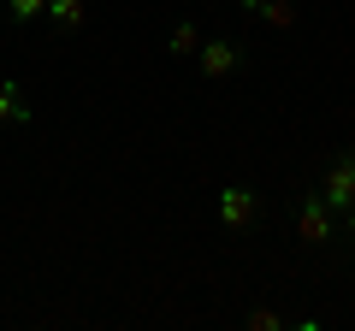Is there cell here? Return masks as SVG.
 I'll use <instances>...</instances> for the list:
<instances>
[{
	"label": "cell",
	"instance_id": "1",
	"mask_svg": "<svg viewBox=\"0 0 355 331\" xmlns=\"http://www.w3.org/2000/svg\"><path fill=\"white\" fill-rule=\"evenodd\" d=\"M320 195H326V207L338 213L343 237H355V148H338L326 160V172H320Z\"/></svg>",
	"mask_w": 355,
	"mask_h": 331
},
{
	"label": "cell",
	"instance_id": "2",
	"mask_svg": "<svg viewBox=\"0 0 355 331\" xmlns=\"http://www.w3.org/2000/svg\"><path fill=\"white\" fill-rule=\"evenodd\" d=\"M296 237H302V242H314V249H326V242H338V237H343L338 213L326 207V195H320V190L296 202Z\"/></svg>",
	"mask_w": 355,
	"mask_h": 331
},
{
	"label": "cell",
	"instance_id": "3",
	"mask_svg": "<svg viewBox=\"0 0 355 331\" xmlns=\"http://www.w3.org/2000/svg\"><path fill=\"white\" fill-rule=\"evenodd\" d=\"M214 213H219V225H225V231H254V219H261V195H254L249 184H225Z\"/></svg>",
	"mask_w": 355,
	"mask_h": 331
},
{
	"label": "cell",
	"instance_id": "4",
	"mask_svg": "<svg viewBox=\"0 0 355 331\" xmlns=\"http://www.w3.org/2000/svg\"><path fill=\"white\" fill-rule=\"evenodd\" d=\"M196 65H202L207 83H219V77L243 71V42H202V48H196Z\"/></svg>",
	"mask_w": 355,
	"mask_h": 331
},
{
	"label": "cell",
	"instance_id": "5",
	"mask_svg": "<svg viewBox=\"0 0 355 331\" xmlns=\"http://www.w3.org/2000/svg\"><path fill=\"white\" fill-rule=\"evenodd\" d=\"M30 118H36V107L24 101L18 77H0V125H30Z\"/></svg>",
	"mask_w": 355,
	"mask_h": 331
},
{
	"label": "cell",
	"instance_id": "6",
	"mask_svg": "<svg viewBox=\"0 0 355 331\" xmlns=\"http://www.w3.org/2000/svg\"><path fill=\"white\" fill-rule=\"evenodd\" d=\"M48 24L60 36H77L83 30V0H48Z\"/></svg>",
	"mask_w": 355,
	"mask_h": 331
},
{
	"label": "cell",
	"instance_id": "7",
	"mask_svg": "<svg viewBox=\"0 0 355 331\" xmlns=\"http://www.w3.org/2000/svg\"><path fill=\"white\" fill-rule=\"evenodd\" d=\"M6 18L24 30V24H36V18H48V0H6Z\"/></svg>",
	"mask_w": 355,
	"mask_h": 331
},
{
	"label": "cell",
	"instance_id": "8",
	"mask_svg": "<svg viewBox=\"0 0 355 331\" xmlns=\"http://www.w3.org/2000/svg\"><path fill=\"white\" fill-rule=\"evenodd\" d=\"M166 48H172V53H196V48H202V30H196L190 18H184V24H172V36H166Z\"/></svg>",
	"mask_w": 355,
	"mask_h": 331
},
{
	"label": "cell",
	"instance_id": "9",
	"mask_svg": "<svg viewBox=\"0 0 355 331\" xmlns=\"http://www.w3.org/2000/svg\"><path fill=\"white\" fill-rule=\"evenodd\" d=\"M261 18H266L272 30H296V6H291V0H266Z\"/></svg>",
	"mask_w": 355,
	"mask_h": 331
},
{
	"label": "cell",
	"instance_id": "10",
	"mask_svg": "<svg viewBox=\"0 0 355 331\" xmlns=\"http://www.w3.org/2000/svg\"><path fill=\"white\" fill-rule=\"evenodd\" d=\"M249 325L254 331H279V325H291V319H284L279 307H249Z\"/></svg>",
	"mask_w": 355,
	"mask_h": 331
},
{
	"label": "cell",
	"instance_id": "11",
	"mask_svg": "<svg viewBox=\"0 0 355 331\" xmlns=\"http://www.w3.org/2000/svg\"><path fill=\"white\" fill-rule=\"evenodd\" d=\"M237 6H243V12H254V18H261V6H266V0H237Z\"/></svg>",
	"mask_w": 355,
	"mask_h": 331
}]
</instances>
